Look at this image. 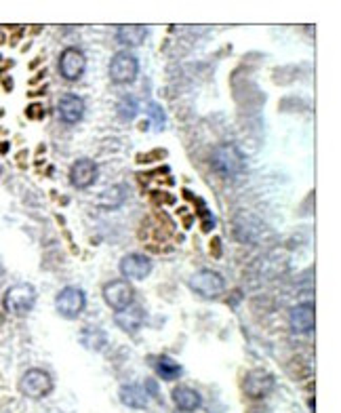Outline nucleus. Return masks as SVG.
Segmentation results:
<instances>
[{
	"mask_svg": "<svg viewBox=\"0 0 341 413\" xmlns=\"http://www.w3.org/2000/svg\"><path fill=\"white\" fill-rule=\"evenodd\" d=\"M36 298L38 294L30 282H19L7 289L3 304H5V310L11 312L13 316H26L36 306Z\"/></svg>",
	"mask_w": 341,
	"mask_h": 413,
	"instance_id": "2",
	"label": "nucleus"
},
{
	"mask_svg": "<svg viewBox=\"0 0 341 413\" xmlns=\"http://www.w3.org/2000/svg\"><path fill=\"white\" fill-rule=\"evenodd\" d=\"M170 398H173V403L179 411H186V413H192L202 405L200 392L190 386H175L173 392H170Z\"/></svg>",
	"mask_w": 341,
	"mask_h": 413,
	"instance_id": "14",
	"label": "nucleus"
},
{
	"mask_svg": "<svg viewBox=\"0 0 341 413\" xmlns=\"http://www.w3.org/2000/svg\"><path fill=\"white\" fill-rule=\"evenodd\" d=\"M116 112H118L120 120H124V122H131V120L137 116V112H139V104H137V99H135L133 95H124V97L118 102V106H116Z\"/></svg>",
	"mask_w": 341,
	"mask_h": 413,
	"instance_id": "21",
	"label": "nucleus"
},
{
	"mask_svg": "<svg viewBox=\"0 0 341 413\" xmlns=\"http://www.w3.org/2000/svg\"><path fill=\"white\" fill-rule=\"evenodd\" d=\"M53 390V378L45 369H28L19 380V392L32 401L49 396Z\"/></svg>",
	"mask_w": 341,
	"mask_h": 413,
	"instance_id": "3",
	"label": "nucleus"
},
{
	"mask_svg": "<svg viewBox=\"0 0 341 413\" xmlns=\"http://www.w3.org/2000/svg\"><path fill=\"white\" fill-rule=\"evenodd\" d=\"M289 325L295 334H312L316 325V314L312 304H300L291 308L289 312Z\"/></svg>",
	"mask_w": 341,
	"mask_h": 413,
	"instance_id": "13",
	"label": "nucleus"
},
{
	"mask_svg": "<svg viewBox=\"0 0 341 413\" xmlns=\"http://www.w3.org/2000/svg\"><path fill=\"white\" fill-rule=\"evenodd\" d=\"M148 36L146 26H118L116 30V40L124 47H139L144 45V40Z\"/></svg>",
	"mask_w": 341,
	"mask_h": 413,
	"instance_id": "18",
	"label": "nucleus"
},
{
	"mask_svg": "<svg viewBox=\"0 0 341 413\" xmlns=\"http://www.w3.org/2000/svg\"><path fill=\"white\" fill-rule=\"evenodd\" d=\"M148 116H150V120H152V125H154V129L156 131H162V127L166 125V114H164V110H162V106H158V104H150L148 106Z\"/></svg>",
	"mask_w": 341,
	"mask_h": 413,
	"instance_id": "22",
	"label": "nucleus"
},
{
	"mask_svg": "<svg viewBox=\"0 0 341 413\" xmlns=\"http://www.w3.org/2000/svg\"><path fill=\"white\" fill-rule=\"evenodd\" d=\"M87 306V296L80 287H66L55 298V310L64 318H76Z\"/></svg>",
	"mask_w": 341,
	"mask_h": 413,
	"instance_id": "6",
	"label": "nucleus"
},
{
	"mask_svg": "<svg viewBox=\"0 0 341 413\" xmlns=\"http://www.w3.org/2000/svg\"><path fill=\"white\" fill-rule=\"evenodd\" d=\"M84 70H87V57L84 53L76 47H68L61 55H59V74L70 80V82H76Z\"/></svg>",
	"mask_w": 341,
	"mask_h": 413,
	"instance_id": "9",
	"label": "nucleus"
},
{
	"mask_svg": "<svg viewBox=\"0 0 341 413\" xmlns=\"http://www.w3.org/2000/svg\"><path fill=\"white\" fill-rule=\"evenodd\" d=\"M97 180V164L91 158H78L72 169H70V182L74 188L84 190L93 186V182Z\"/></svg>",
	"mask_w": 341,
	"mask_h": 413,
	"instance_id": "11",
	"label": "nucleus"
},
{
	"mask_svg": "<svg viewBox=\"0 0 341 413\" xmlns=\"http://www.w3.org/2000/svg\"><path fill=\"white\" fill-rule=\"evenodd\" d=\"M84 110H87V106H84V99L80 95H76V93L61 95V99L57 104L59 118L66 122V125H76V122H80L82 116H84Z\"/></svg>",
	"mask_w": 341,
	"mask_h": 413,
	"instance_id": "12",
	"label": "nucleus"
},
{
	"mask_svg": "<svg viewBox=\"0 0 341 413\" xmlns=\"http://www.w3.org/2000/svg\"><path fill=\"white\" fill-rule=\"evenodd\" d=\"M116 325L122 329V332L126 334H135L142 329L144 325V310L139 306H129V308H124V310H118L116 316H114Z\"/></svg>",
	"mask_w": 341,
	"mask_h": 413,
	"instance_id": "15",
	"label": "nucleus"
},
{
	"mask_svg": "<svg viewBox=\"0 0 341 413\" xmlns=\"http://www.w3.org/2000/svg\"><path fill=\"white\" fill-rule=\"evenodd\" d=\"M0 173H3V169H0Z\"/></svg>",
	"mask_w": 341,
	"mask_h": 413,
	"instance_id": "24",
	"label": "nucleus"
},
{
	"mask_svg": "<svg viewBox=\"0 0 341 413\" xmlns=\"http://www.w3.org/2000/svg\"><path fill=\"white\" fill-rule=\"evenodd\" d=\"M120 272L126 280H144L152 272V260L144 253H129L120 260Z\"/></svg>",
	"mask_w": 341,
	"mask_h": 413,
	"instance_id": "10",
	"label": "nucleus"
},
{
	"mask_svg": "<svg viewBox=\"0 0 341 413\" xmlns=\"http://www.w3.org/2000/svg\"><path fill=\"white\" fill-rule=\"evenodd\" d=\"M120 401L126 407H131V409H146L148 401H150V394L139 384H124L120 388Z\"/></svg>",
	"mask_w": 341,
	"mask_h": 413,
	"instance_id": "17",
	"label": "nucleus"
},
{
	"mask_svg": "<svg viewBox=\"0 0 341 413\" xmlns=\"http://www.w3.org/2000/svg\"><path fill=\"white\" fill-rule=\"evenodd\" d=\"M242 388H244V394L249 398L262 401L274 390V378H272L270 371H266V369H253V371H249V374H246Z\"/></svg>",
	"mask_w": 341,
	"mask_h": 413,
	"instance_id": "8",
	"label": "nucleus"
},
{
	"mask_svg": "<svg viewBox=\"0 0 341 413\" xmlns=\"http://www.w3.org/2000/svg\"><path fill=\"white\" fill-rule=\"evenodd\" d=\"M124 198H126L124 186H112L99 194V204L106 206V209H116V206H120L124 202Z\"/></svg>",
	"mask_w": 341,
	"mask_h": 413,
	"instance_id": "20",
	"label": "nucleus"
},
{
	"mask_svg": "<svg viewBox=\"0 0 341 413\" xmlns=\"http://www.w3.org/2000/svg\"><path fill=\"white\" fill-rule=\"evenodd\" d=\"M101 294H104L106 304H108L114 312L129 308V306L133 304V300H135V289H133L129 282H126V280H120V278L110 280V282L104 287Z\"/></svg>",
	"mask_w": 341,
	"mask_h": 413,
	"instance_id": "7",
	"label": "nucleus"
},
{
	"mask_svg": "<svg viewBox=\"0 0 341 413\" xmlns=\"http://www.w3.org/2000/svg\"><path fill=\"white\" fill-rule=\"evenodd\" d=\"M190 287L202 300H215L224 294L226 280L215 270H198L196 274L190 276Z\"/></svg>",
	"mask_w": 341,
	"mask_h": 413,
	"instance_id": "4",
	"label": "nucleus"
},
{
	"mask_svg": "<svg viewBox=\"0 0 341 413\" xmlns=\"http://www.w3.org/2000/svg\"><path fill=\"white\" fill-rule=\"evenodd\" d=\"M154 369H156L158 378H162V380H166V382L177 380V378L182 376V371H184L182 365L175 363L170 356H158L156 363H154Z\"/></svg>",
	"mask_w": 341,
	"mask_h": 413,
	"instance_id": "19",
	"label": "nucleus"
},
{
	"mask_svg": "<svg viewBox=\"0 0 341 413\" xmlns=\"http://www.w3.org/2000/svg\"><path fill=\"white\" fill-rule=\"evenodd\" d=\"M5 272V266H3V260H0V274H3Z\"/></svg>",
	"mask_w": 341,
	"mask_h": 413,
	"instance_id": "23",
	"label": "nucleus"
},
{
	"mask_svg": "<svg viewBox=\"0 0 341 413\" xmlns=\"http://www.w3.org/2000/svg\"><path fill=\"white\" fill-rule=\"evenodd\" d=\"M211 164L222 177H236L238 173H242L246 160H244V154L240 152L238 146L222 144V146H217L215 150H213Z\"/></svg>",
	"mask_w": 341,
	"mask_h": 413,
	"instance_id": "1",
	"label": "nucleus"
},
{
	"mask_svg": "<svg viewBox=\"0 0 341 413\" xmlns=\"http://www.w3.org/2000/svg\"><path fill=\"white\" fill-rule=\"evenodd\" d=\"M139 74V61L133 53L129 51H120L112 57L110 61V78L116 85H126V82H133Z\"/></svg>",
	"mask_w": 341,
	"mask_h": 413,
	"instance_id": "5",
	"label": "nucleus"
},
{
	"mask_svg": "<svg viewBox=\"0 0 341 413\" xmlns=\"http://www.w3.org/2000/svg\"><path fill=\"white\" fill-rule=\"evenodd\" d=\"M80 344L91 352H99L108 346V334L101 327L87 325V327H82V332H80Z\"/></svg>",
	"mask_w": 341,
	"mask_h": 413,
	"instance_id": "16",
	"label": "nucleus"
}]
</instances>
